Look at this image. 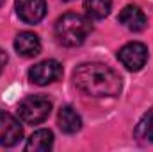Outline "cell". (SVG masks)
I'll list each match as a JSON object with an SVG mask.
<instances>
[{
    "instance_id": "cell-5",
    "label": "cell",
    "mask_w": 153,
    "mask_h": 152,
    "mask_svg": "<svg viewBox=\"0 0 153 152\" xmlns=\"http://www.w3.org/2000/svg\"><path fill=\"white\" fill-rule=\"evenodd\" d=\"M61 75H62V66L55 59L41 61L38 65H34L29 72V79L38 86H46V84L57 81Z\"/></svg>"
},
{
    "instance_id": "cell-2",
    "label": "cell",
    "mask_w": 153,
    "mask_h": 152,
    "mask_svg": "<svg viewBox=\"0 0 153 152\" xmlns=\"http://www.w3.org/2000/svg\"><path fill=\"white\" fill-rule=\"evenodd\" d=\"M89 32H91V20L76 13H68L61 16L55 23V36L59 43L66 47L82 45L89 36Z\"/></svg>"
},
{
    "instance_id": "cell-3",
    "label": "cell",
    "mask_w": 153,
    "mask_h": 152,
    "mask_svg": "<svg viewBox=\"0 0 153 152\" xmlns=\"http://www.w3.org/2000/svg\"><path fill=\"white\" fill-rule=\"evenodd\" d=\"M52 111V102L43 95H30L18 104V116L29 125H38L48 118Z\"/></svg>"
},
{
    "instance_id": "cell-13",
    "label": "cell",
    "mask_w": 153,
    "mask_h": 152,
    "mask_svg": "<svg viewBox=\"0 0 153 152\" xmlns=\"http://www.w3.org/2000/svg\"><path fill=\"white\" fill-rule=\"evenodd\" d=\"M134 134L141 143H153V111L146 113L137 122Z\"/></svg>"
},
{
    "instance_id": "cell-1",
    "label": "cell",
    "mask_w": 153,
    "mask_h": 152,
    "mask_svg": "<svg viewBox=\"0 0 153 152\" xmlns=\"http://www.w3.org/2000/svg\"><path fill=\"white\" fill-rule=\"evenodd\" d=\"M75 86L89 97H114L121 91V77L103 63H84L73 74Z\"/></svg>"
},
{
    "instance_id": "cell-15",
    "label": "cell",
    "mask_w": 153,
    "mask_h": 152,
    "mask_svg": "<svg viewBox=\"0 0 153 152\" xmlns=\"http://www.w3.org/2000/svg\"><path fill=\"white\" fill-rule=\"evenodd\" d=\"M66 2H70V0H66Z\"/></svg>"
},
{
    "instance_id": "cell-10",
    "label": "cell",
    "mask_w": 153,
    "mask_h": 152,
    "mask_svg": "<svg viewBox=\"0 0 153 152\" xmlns=\"http://www.w3.org/2000/svg\"><path fill=\"white\" fill-rule=\"evenodd\" d=\"M57 123H59V127H61L62 132L75 134V132L80 131V127H82V118H80V114L76 113L71 106H64V108L59 109Z\"/></svg>"
},
{
    "instance_id": "cell-6",
    "label": "cell",
    "mask_w": 153,
    "mask_h": 152,
    "mask_svg": "<svg viewBox=\"0 0 153 152\" xmlns=\"http://www.w3.org/2000/svg\"><path fill=\"white\" fill-rule=\"evenodd\" d=\"M23 136L20 122L7 111H0V145L2 147H13L16 145Z\"/></svg>"
},
{
    "instance_id": "cell-9",
    "label": "cell",
    "mask_w": 153,
    "mask_h": 152,
    "mask_svg": "<svg viewBox=\"0 0 153 152\" xmlns=\"http://www.w3.org/2000/svg\"><path fill=\"white\" fill-rule=\"evenodd\" d=\"M14 48L22 57H34L41 52V41L34 32H20L14 39Z\"/></svg>"
},
{
    "instance_id": "cell-14",
    "label": "cell",
    "mask_w": 153,
    "mask_h": 152,
    "mask_svg": "<svg viewBox=\"0 0 153 152\" xmlns=\"http://www.w3.org/2000/svg\"><path fill=\"white\" fill-rule=\"evenodd\" d=\"M5 65H7V54L0 48V74H2V70H4Z\"/></svg>"
},
{
    "instance_id": "cell-4",
    "label": "cell",
    "mask_w": 153,
    "mask_h": 152,
    "mask_svg": "<svg viewBox=\"0 0 153 152\" xmlns=\"http://www.w3.org/2000/svg\"><path fill=\"white\" fill-rule=\"evenodd\" d=\"M117 59L121 61V65L130 70V72H139L146 61H148V48L144 43L139 41H132L126 43L119 52H117Z\"/></svg>"
},
{
    "instance_id": "cell-12",
    "label": "cell",
    "mask_w": 153,
    "mask_h": 152,
    "mask_svg": "<svg viewBox=\"0 0 153 152\" xmlns=\"http://www.w3.org/2000/svg\"><path fill=\"white\" fill-rule=\"evenodd\" d=\"M84 9L89 18L102 20L112 9V0H84Z\"/></svg>"
},
{
    "instance_id": "cell-7",
    "label": "cell",
    "mask_w": 153,
    "mask_h": 152,
    "mask_svg": "<svg viewBox=\"0 0 153 152\" xmlns=\"http://www.w3.org/2000/svg\"><path fill=\"white\" fill-rule=\"evenodd\" d=\"M16 14L29 25L39 23L46 14L45 0H16Z\"/></svg>"
},
{
    "instance_id": "cell-8",
    "label": "cell",
    "mask_w": 153,
    "mask_h": 152,
    "mask_svg": "<svg viewBox=\"0 0 153 152\" xmlns=\"http://www.w3.org/2000/svg\"><path fill=\"white\" fill-rule=\"evenodd\" d=\"M117 20H119V23H121L123 27H126V29L132 31V32H141V31H144L146 25H148L146 14H144L143 9L137 7V5H126V7L119 13Z\"/></svg>"
},
{
    "instance_id": "cell-11",
    "label": "cell",
    "mask_w": 153,
    "mask_h": 152,
    "mask_svg": "<svg viewBox=\"0 0 153 152\" xmlns=\"http://www.w3.org/2000/svg\"><path fill=\"white\" fill-rule=\"evenodd\" d=\"M52 145H53V134L48 129H39L29 138L25 149L29 152H45L50 150Z\"/></svg>"
}]
</instances>
